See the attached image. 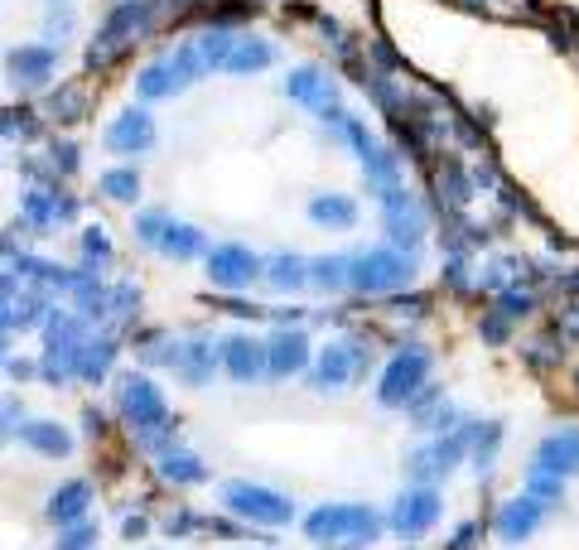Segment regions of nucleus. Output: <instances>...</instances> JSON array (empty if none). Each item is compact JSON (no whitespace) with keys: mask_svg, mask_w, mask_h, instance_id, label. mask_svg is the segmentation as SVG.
<instances>
[{"mask_svg":"<svg viewBox=\"0 0 579 550\" xmlns=\"http://www.w3.org/2000/svg\"><path fill=\"white\" fill-rule=\"evenodd\" d=\"M358 271L348 275L358 290H396V285H406L411 280V271H406V261L396 256V251H372V256H362V261H353Z\"/></svg>","mask_w":579,"mask_h":550,"instance_id":"7ed1b4c3","label":"nucleus"},{"mask_svg":"<svg viewBox=\"0 0 579 550\" xmlns=\"http://www.w3.org/2000/svg\"><path fill=\"white\" fill-rule=\"evenodd\" d=\"M208 275H213V285H227V290H237V285H251V275H256V256L242 247H218L208 256Z\"/></svg>","mask_w":579,"mask_h":550,"instance_id":"39448f33","label":"nucleus"},{"mask_svg":"<svg viewBox=\"0 0 579 550\" xmlns=\"http://www.w3.org/2000/svg\"><path fill=\"white\" fill-rule=\"evenodd\" d=\"M541 473H579V430H560L541 444Z\"/></svg>","mask_w":579,"mask_h":550,"instance_id":"9d476101","label":"nucleus"},{"mask_svg":"<svg viewBox=\"0 0 579 550\" xmlns=\"http://www.w3.org/2000/svg\"><path fill=\"white\" fill-rule=\"evenodd\" d=\"M169 478H184V483H193V478H203V468H198V459H189V454H169V464H165Z\"/></svg>","mask_w":579,"mask_h":550,"instance_id":"6ab92c4d","label":"nucleus"},{"mask_svg":"<svg viewBox=\"0 0 579 550\" xmlns=\"http://www.w3.org/2000/svg\"><path fill=\"white\" fill-rule=\"evenodd\" d=\"M425 377V353H406V358H396L386 367L382 377V401L386 406H401L406 396H415V386Z\"/></svg>","mask_w":579,"mask_h":550,"instance_id":"20e7f679","label":"nucleus"},{"mask_svg":"<svg viewBox=\"0 0 579 550\" xmlns=\"http://www.w3.org/2000/svg\"><path fill=\"white\" fill-rule=\"evenodd\" d=\"M314 218L319 222H333V227H353L358 208L348 198H314Z\"/></svg>","mask_w":579,"mask_h":550,"instance_id":"4468645a","label":"nucleus"},{"mask_svg":"<svg viewBox=\"0 0 579 550\" xmlns=\"http://www.w3.org/2000/svg\"><path fill=\"white\" fill-rule=\"evenodd\" d=\"M165 251L193 256V251H198V232H193V227H165Z\"/></svg>","mask_w":579,"mask_h":550,"instance_id":"a211bd4d","label":"nucleus"},{"mask_svg":"<svg viewBox=\"0 0 579 550\" xmlns=\"http://www.w3.org/2000/svg\"><path fill=\"white\" fill-rule=\"evenodd\" d=\"M261 63H271V49H266V44H242L237 54L227 58V68H237V73H247V68H261Z\"/></svg>","mask_w":579,"mask_h":550,"instance_id":"f3484780","label":"nucleus"},{"mask_svg":"<svg viewBox=\"0 0 579 550\" xmlns=\"http://www.w3.org/2000/svg\"><path fill=\"white\" fill-rule=\"evenodd\" d=\"M25 440L44 454H68V435L58 425H25Z\"/></svg>","mask_w":579,"mask_h":550,"instance_id":"2eb2a0df","label":"nucleus"},{"mask_svg":"<svg viewBox=\"0 0 579 550\" xmlns=\"http://www.w3.org/2000/svg\"><path fill=\"white\" fill-rule=\"evenodd\" d=\"M536 522H541V502H536V497H517V502H507V507H502V517H497V536H502V541H522V536L536 531Z\"/></svg>","mask_w":579,"mask_h":550,"instance_id":"6e6552de","label":"nucleus"},{"mask_svg":"<svg viewBox=\"0 0 579 550\" xmlns=\"http://www.w3.org/2000/svg\"><path fill=\"white\" fill-rule=\"evenodd\" d=\"M271 280H276L280 290H285V285H300L304 275H300V261H276V275H271Z\"/></svg>","mask_w":579,"mask_h":550,"instance_id":"412c9836","label":"nucleus"},{"mask_svg":"<svg viewBox=\"0 0 579 550\" xmlns=\"http://www.w3.org/2000/svg\"><path fill=\"white\" fill-rule=\"evenodd\" d=\"M227 367H232V377L251 382V377L261 372V343H251V338H232V343H227Z\"/></svg>","mask_w":579,"mask_h":550,"instance_id":"f8f14e48","label":"nucleus"},{"mask_svg":"<svg viewBox=\"0 0 579 550\" xmlns=\"http://www.w3.org/2000/svg\"><path fill=\"white\" fill-rule=\"evenodd\" d=\"M435 517H440V497L435 493H411V497L396 502V517H391V522H396L401 536H415V531H425Z\"/></svg>","mask_w":579,"mask_h":550,"instance_id":"0eeeda50","label":"nucleus"},{"mask_svg":"<svg viewBox=\"0 0 579 550\" xmlns=\"http://www.w3.org/2000/svg\"><path fill=\"white\" fill-rule=\"evenodd\" d=\"M87 536H92V531H87V526H83V531H73V536H68V541H63V550H83V546H87Z\"/></svg>","mask_w":579,"mask_h":550,"instance_id":"4be33fe9","label":"nucleus"},{"mask_svg":"<svg viewBox=\"0 0 579 550\" xmlns=\"http://www.w3.org/2000/svg\"><path fill=\"white\" fill-rule=\"evenodd\" d=\"M227 507L242 512V517H251V522H266V526H280V522L295 517V507H290L280 493H271V488H251V483H232V488H227Z\"/></svg>","mask_w":579,"mask_h":550,"instance_id":"f03ea898","label":"nucleus"},{"mask_svg":"<svg viewBox=\"0 0 579 550\" xmlns=\"http://www.w3.org/2000/svg\"><path fill=\"white\" fill-rule=\"evenodd\" d=\"M83 512H87V483H68L63 493H54V507H49L54 522H73Z\"/></svg>","mask_w":579,"mask_h":550,"instance_id":"ddd939ff","label":"nucleus"},{"mask_svg":"<svg viewBox=\"0 0 579 550\" xmlns=\"http://www.w3.org/2000/svg\"><path fill=\"white\" fill-rule=\"evenodd\" d=\"M150 140H155V126H150V116H145V111H126V116L111 126L107 145H111V150H121V155H131V150H145Z\"/></svg>","mask_w":579,"mask_h":550,"instance_id":"1a4fd4ad","label":"nucleus"},{"mask_svg":"<svg viewBox=\"0 0 579 550\" xmlns=\"http://www.w3.org/2000/svg\"><path fill=\"white\" fill-rule=\"evenodd\" d=\"M309 536L314 541H348V546H358V541H372L377 536V517L367 512V507H324V512H314L309 517Z\"/></svg>","mask_w":579,"mask_h":550,"instance_id":"f257e3e1","label":"nucleus"},{"mask_svg":"<svg viewBox=\"0 0 579 550\" xmlns=\"http://www.w3.org/2000/svg\"><path fill=\"white\" fill-rule=\"evenodd\" d=\"M121 401H126V415H131L136 425H145V430H160V425H165V406H160V396H155V386H150V382L126 377Z\"/></svg>","mask_w":579,"mask_h":550,"instance_id":"423d86ee","label":"nucleus"},{"mask_svg":"<svg viewBox=\"0 0 579 550\" xmlns=\"http://www.w3.org/2000/svg\"><path fill=\"white\" fill-rule=\"evenodd\" d=\"M348 367H353V362H348V353H343V348H329V353H324V362H319V386H338L343 377H348Z\"/></svg>","mask_w":579,"mask_h":550,"instance_id":"dca6fc26","label":"nucleus"},{"mask_svg":"<svg viewBox=\"0 0 579 550\" xmlns=\"http://www.w3.org/2000/svg\"><path fill=\"white\" fill-rule=\"evenodd\" d=\"M304 367V338L300 333H280L276 343H271V372L276 377H290V372H300Z\"/></svg>","mask_w":579,"mask_h":550,"instance_id":"9b49d317","label":"nucleus"},{"mask_svg":"<svg viewBox=\"0 0 579 550\" xmlns=\"http://www.w3.org/2000/svg\"><path fill=\"white\" fill-rule=\"evenodd\" d=\"M102 189H107L111 198H136V174H107Z\"/></svg>","mask_w":579,"mask_h":550,"instance_id":"aec40b11","label":"nucleus"}]
</instances>
